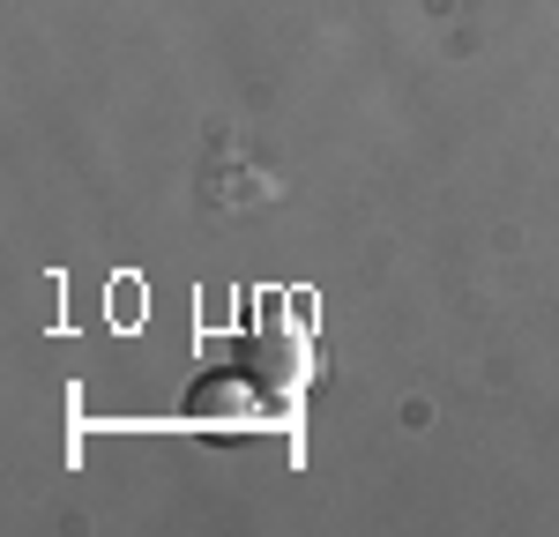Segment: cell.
I'll return each mask as SVG.
<instances>
[]
</instances>
